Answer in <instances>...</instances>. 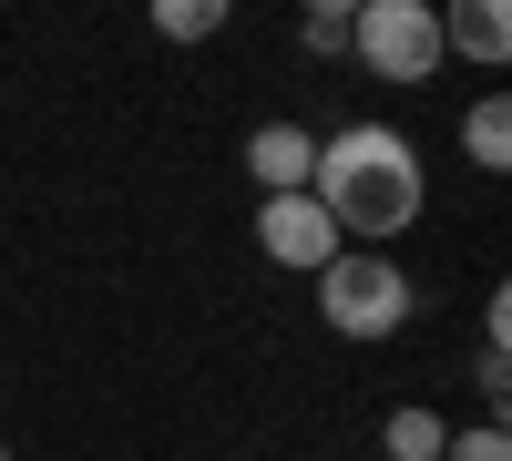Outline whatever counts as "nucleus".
Segmentation results:
<instances>
[{"instance_id": "obj_1", "label": "nucleus", "mask_w": 512, "mask_h": 461, "mask_svg": "<svg viewBox=\"0 0 512 461\" xmlns=\"http://www.w3.org/2000/svg\"><path fill=\"white\" fill-rule=\"evenodd\" d=\"M308 195L338 226V246H390V236L420 226V205H431V164H420V144L400 123H338V134H318Z\"/></svg>"}, {"instance_id": "obj_2", "label": "nucleus", "mask_w": 512, "mask_h": 461, "mask_svg": "<svg viewBox=\"0 0 512 461\" xmlns=\"http://www.w3.org/2000/svg\"><path fill=\"white\" fill-rule=\"evenodd\" d=\"M308 287H318V328H338V339H359V349L400 339L410 308H420V287H410V267L390 257V246H338Z\"/></svg>"}, {"instance_id": "obj_3", "label": "nucleus", "mask_w": 512, "mask_h": 461, "mask_svg": "<svg viewBox=\"0 0 512 461\" xmlns=\"http://www.w3.org/2000/svg\"><path fill=\"white\" fill-rule=\"evenodd\" d=\"M349 52H359L369 82L420 93V82L441 72V11L431 0H349Z\"/></svg>"}, {"instance_id": "obj_4", "label": "nucleus", "mask_w": 512, "mask_h": 461, "mask_svg": "<svg viewBox=\"0 0 512 461\" xmlns=\"http://www.w3.org/2000/svg\"><path fill=\"white\" fill-rule=\"evenodd\" d=\"M256 257L287 277H318L338 257V226L318 216V195H256Z\"/></svg>"}, {"instance_id": "obj_5", "label": "nucleus", "mask_w": 512, "mask_h": 461, "mask_svg": "<svg viewBox=\"0 0 512 461\" xmlns=\"http://www.w3.org/2000/svg\"><path fill=\"white\" fill-rule=\"evenodd\" d=\"M246 175H256V195H308L318 134H308V123H256V134H246Z\"/></svg>"}, {"instance_id": "obj_6", "label": "nucleus", "mask_w": 512, "mask_h": 461, "mask_svg": "<svg viewBox=\"0 0 512 461\" xmlns=\"http://www.w3.org/2000/svg\"><path fill=\"white\" fill-rule=\"evenodd\" d=\"M482 62V72H502L512 62V11H502V0H451V11H441V62Z\"/></svg>"}, {"instance_id": "obj_7", "label": "nucleus", "mask_w": 512, "mask_h": 461, "mask_svg": "<svg viewBox=\"0 0 512 461\" xmlns=\"http://www.w3.org/2000/svg\"><path fill=\"white\" fill-rule=\"evenodd\" d=\"M461 154H472V175H502L512 164V103L502 93H482L472 113H461Z\"/></svg>"}, {"instance_id": "obj_8", "label": "nucleus", "mask_w": 512, "mask_h": 461, "mask_svg": "<svg viewBox=\"0 0 512 461\" xmlns=\"http://www.w3.org/2000/svg\"><path fill=\"white\" fill-rule=\"evenodd\" d=\"M441 441H451V410H390V421H379V451L390 461H441Z\"/></svg>"}, {"instance_id": "obj_9", "label": "nucleus", "mask_w": 512, "mask_h": 461, "mask_svg": "<svg viewBox=\"0 0 512 461\" xmlns=\"http://www.w3.org/2000/svg\"><path fill=\"white\" fill-rule=\"evenodd\" d=\"M297 52H308V62L349 52V0H308V11H297Z\"/></svg>"}, {"instance_id": "obj_10", "label": "nucleus", "mask_w": 512, "mask_h": 461, "mask_svg": "<svg viewBox=\"0 0 512 461\" xmlns=\"http://www.w3.org/2000/svg\"><path fill=\"white\" fill-rule=\"evenodd\" d=\"M154 31L164 41H216L226 31V0H154Z\"/></svg>"}, {"instance_id": "obj_11", "label": "nucleus", "mask_w": 512, "mask_h": 461, "mask_svg": "<svg viewBox=\"0 0 512 461\" xmlns=\"http://www.w3.org/2000/svg\"><path fill=\"white\" fill-rule=\"evenodd\" d=\"M441 461H512V431H502V421H472V431L441 441Z\"/></svg>"}, {"instance_id": "obj_12", "label": "nucleus", "mask_w": 512, "mask_h": 461, "mask_svg": "<svg viewBox=\"0 0 512 461\" xmlns=\"http://www.w3.org/2000/svg\"><path fill=\"white\" fill-rule=\"evenodd\" d=\"M472 380H482V400L502 410V400H512V349H482V359H472Z\"/></svg>"}, {"instance_id": "obj_13", "label": "nucleus", "mask_w": 512, "mask_h": 461, "mask_svg": "<svg viewBox=\"0 0 512 461\" xmlns=\"http://www.w3.org/2000/svg\"><path fill=\"white\" fill-rule=\"evenodd\" d=\"M482 349H512V287H492V298H482Z\"/></svg>"}, {"instance_id": "obj_14", "label": "nucleus", "mask_w": 512, "mask_h": 461, "mask_svg": "<svg viewBox=\"0 0 512 461\" xmlns=\"http://www.w3.org/2000/svg\"><path fill=\"white\" fill-rule=\"evenodd\" d=\"M0 461H11V441H0Z\"/></svg>"}]
</instances>
